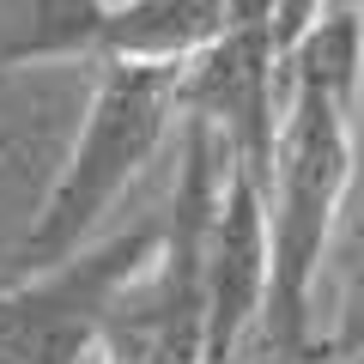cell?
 I'll use <instances>...</instances> for the list:
<instances>
[{
	"mask_svg": "<svg viewBox=\"0 0 364 364\" xmlns=\"http://www.w3.org/2000/svg\"><path fill=\"white\" fill-rule=\"evenodd\" d=\"M261 304H267V200H261V182L231 164L207 255V352H200V364L243 358V346L261 328Z\"/></svg>",
	"mask_w": 364,
	"mask_h": 364,
	"instance_id": "5b68a950",
	"label": "cell"
},
{
	"mask_svg": "<svg viewBox=\"0 0 364 364\" xmlns=\"http://www.w3.org/2000/svg\"><path fill=\"white\" fill-rule=\"evenodd\" d=\"M104 18V0H0V79H13L18 67H97Z\"/></svg>",
	"mask_w": 364,
	"mask_h": 364,
	"instance_id": "52a82bcc",
	"label": "cell"
},
{
	"mask_svg": "<svg viewBox=\"0 0 364 364\" xmlns=\"http://www.w3.org/2000/svg\"><path fill=\"white\" fill-rule=\"evenodd\" d=\"M104 6H122V0H104Z\"/></svg>",
	"mask_w": 364,
	"mask_h": 364,
	"instance_id": "30bf717a",
	"label": "cell"
},
{
	"mask_svg": "<svg viewBox=\"0 0 364 364\" xmlns=\"http://www.w3.org/2000/svg\"><path fill=\"white\" fill-rule=\"evenodd\" d=\"M237 18H273V0H231Z\"/></svg>",
	"mask_w": 364,
	"mask_h": 364,
	"instance_id": "9c48e42d",
	"label": "cell"
},
{
	"mask_svg": "<svg viewBox=\"0 0 364 364\" xmlns=\"http://www.w3.org/2000/svg\"><path fill=\"white\" fill-rule=\"evenodd\" d=\"M328 267H334V328L322 340V358L346 364L364 352V207H346Z\"/></svg>",
	"mask_w": 364,
	"mask_h": 364,
	"instance_id": "ba28073f",
	"label": "cell"
},
{
	"mask_svg": "<svg viewBox=\"0 0 364 364\" xmlns=\"http://www.w3.org/2000/svg\"><path fill=\"white\" fill-rule=\"evenodd\" d=\"M158 255V219L0 286V364H79L104 346L122 298Z\"/></svg>",
	"mask_w": 364,
	"mask_h": 364,
	"instance_id": "3957f363",
	"label": "cell"
},
{
	"mask_svg": "<svg viewBox=\"0 0 364 364\" xmlns=\"http://www.w3.org/2000/svg\"><path fill=\"white\" fill-rule=\"evenodd\" d=\"M231 0H122L104 18L97 61L128 67H188L231 31Z\"/></svg>",
	"mask_w": 364,
	"mask_h": 364,
	"instance_id": "8992f818",
	"label": "cell"
},
{
	"mask_svg": "<svg viewBox=\"0 0 364 364\" xmlns=\"http://www.w3.org/2000/svg\"><path fill=\"white\" fill-rule=\"evenodd\" d=\"M267 304L261 328L273 364L322 358L316 340V279L352 200V109L316 85H286L279 140L267 176Z\"/></svg>",
	"mask_w": 364,
	"mask_h": 364,
	"instance_id": "6da1fadb",
	"label": "cell"
},
{
	"mask_svg": "<svg viewBox=\"0 0 364 364\" xmlns=\"http://www.w3.org/2000/svg\"><path fill=\"white\" fill-rule=\"evenodd\" d=\"M279 109H286V73H279L273 18H231V31L200 61L182 67V116L207 122L231 146V164L261 182V195L273 176Z\"/></svg>",
	"mask_w": 364,
	"mask_h": 364,
	"instance_id": "277c9868",
	"label": "cell"
},
{
	"mask_svg": "<svg viewBox=\"0 0 364 364\" xmlns=\"http://www.w3.org/2000/svg\"><path fill=\"white\" fill-rule=\"evenodd\" d=\"M0 152H6V140H0Z\"/></svg>",
	"mask_w": 364,
	"mask_h": 364,
	"instance_id": "8fae6325",
	"label": "cell"
},
{
	"mask_svg": "<svg viewBox=\"0 0 364 364\" xmlns=\"http://www.w3.org/2000/svg\"><path fill=\"white\" fill-rule=\"evenodd\" d=\"M182 122V67H128L97 61V85L79 116V134L55 170L37 219L13 249V273H37L97 243L104 219L128 195V182L164 152L170 128Z\"/></svg>",
	"mask_w": 364,
	"mask_h": 364,
	"instance_id": "7a4b0ae2",
	"label": "cell"
}]
</instances>
